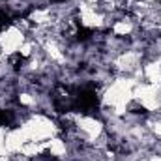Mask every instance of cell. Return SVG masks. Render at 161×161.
<instances>
[{
	"label": "cell",
	"mask_w": 161,
	"mask_h": 161,
	"mask_svg": "<svg viewBox=\"0 0 161 161\" xmlns=\"http://www.w3.org/2000/svg\"><path fill=\"white\" fill-rule=\"evenodd\" d=\"M26 40H28V36L11 23L6 30L0 32V51H2V54L9 56V54L19 53L21 47H23V43Z\"/></svg>",
	"instance_id": "6da1fadb"
}]
</instances>
